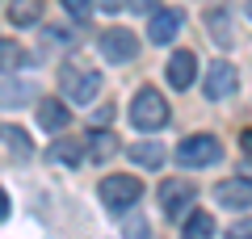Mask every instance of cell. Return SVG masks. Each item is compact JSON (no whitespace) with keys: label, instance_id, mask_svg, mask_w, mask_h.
I'll list each match as a JSON object with an SVG mask.
<instances>
[{"label":"cell","instance_id":"obj_1","mask_svg":"<svg viewBox=\"0 0 252 239\" xmlns=\"http://www.w3.org/2000/svg\"><path fill=\"white\" fill-rule=\"evenodd\" d=\"M59 84H63V97H67V101H76V105H93L97 92H101V71L67 63V67L59 71Z\"/></svg>","mask_w":252,"mask_h":239},{"label":"cell","instance_id":"obj_2","mask_svg":"<svg viewBox=\"0 0 252 239\" xmlns=\"http://www.w3.org/2000/svg\"><path fill=\"white\" fill-rule=\"evenodd\" d=\"M130 122H135L139 130H160V126L168 122V101L156 89H139L135 101H130Z\"/></svg>","mask_w":252,"mask_h":239},{"label":"cell","instance_id":"obj_3","mask_svg":"<svg viewBox=\"0 0 252 239\" xmlns=\"http://www.w3.org/2000/svg\"><path fill=\"white\" fill-rule=\"evenodd\" d=\"M219 155H223V143H219L215 134H189L177 147V164H185V168H206Z\"/></svg>","mask_w":252,"mask_h":239},{"label":"cell","instance_id":"obj_4","mask_svg":"<svg viewBox=\"0 0 252 239\" xmlns=\"http://www.w3.org/2000/svg\"><path fill=\"white\" fill-rule=\"evenodd\" d=\"M139 197H143V185L135 177H105L101 180V202H105V210H130Z\"/></svg>","mask_w":252,"mask_h":239},{"label":"cell","instance_id":"obj_5","mask_svg":"<svg viewBox=\"0 0 252 239\" xmlns=\"http://www.w3.org/2000/svg\"><path fill=\"white\" fill-rule=\"evenodd\" d=\"M235 89H240V80H235V67H231L227 59H219V63H210V67H206V80H202V92H206L210 101H227Z\"/></svg>","mask_w":252,"mask_h":239},{"label":"cell","instance_id":"obj_6","mask_svg":"<svg viewBox=\"0 0 252 239\" xmlns=\"http://www.w3.org/2000/svg\"><path fill=\"white\" fill-rule=\"evenodd\" d=\"M193 197H198V189L189 185V180H181V177H172V180H164V185H160V206H164L168 218H181V214L189 210Z\"/></svg>","mask_w":252,"mask_h":239},{"label":"cell","instance_id":"obj_7","mask_svg":"<svg viewBox=\"0 0 252 239\" xmlns=\"http://www.w3.org/2000/svg\"><path fill=\"white\" fill-rule=\"evenodd\" d=\"M101 55H105L109 63H130L139 55V38L130 34V30H105V34H101Z\"/></svg>","mask_w":252,"mask_h":239},{"label":"cell","instance_id":"obj_8","mask_svg":"<svg viewBox=\"0 0 252 239\" xmlns=\"http://www.w3.org/2000/svg\"><path fill=\"white\" fill-rule=\"evenodd\" d=\"M215 202L227 206V210H252V180H244V177L219 180L215 185Z\"/></svg>","mask_w":252,"mask_h":239},{"label":"cell","instance_id":"obj_9","mask_svg":"<svg viewBox=\"0 0 252 239\" xmlns=\"http://www.w3.org/2000/svg\"><path fill=\"white\" fill-rule=\"evenodd\" d=\"M177 30H181V13L177 9H156L152 13V26H147V38H152L156 46H164V42L177 38Z\"/></svg>","mask_w":252,"mask_h":239},{"label":"cell","instance_id":"obj_10","mask_svg":"<svg viewBox=\"0 0 252 239\" xmlns=\"http://www.w3.org/2000/svg\"><path fill=\"white\" fill-rule=\"evenodd\" d=\"M164 71H168V84H172V89H189V84H193V71H198V59H193L189 51H177Z\"/></svg>","mask_w":252,"mask_h":239},{"label":"cell","instance_id":"obj_11","mask_svg":"<svg viewBox=\"0 0 252 239\" xmlns=\"http://www.w3.org/2000/svg\"><path fill=\"white\" fill-rule=\"evenodd\" d=\"M46 159L59 164V168H76V164L84 159V143L80 139H55L51 151H46Z\"/></svg>","mask_w":252,"mask_h":239},{"label":"cell","instance_id":"obj_12","mask_svg":"<svg viewBox=\"0 0 252 239\" xmlns=\"http://www.w3.org/2000/svg\"><path fill=\"white\" fill-rule=\"evenodd\" d=\"M38 122H42V130H67V101H38Z\"/></svg>","mask_w":252,"mask_h":239},{"label":"cell","instance_id":"obj_13","mask_svg":"<svg viewBox=\"0 0 252 239\" xmlns=\"http://www.w3.org/2000/svg\"><path fill=\"white\" fill-rule=\"evenodd\" d=\"M26 101H34V84H26V80H0V109H17Z\"/></svg>","mask_w":252,"mask_h":239},{"label":"cell","instance_id":"obj_14","mask_svg":"<svg viewBox=\"0 0 252 239\" xmlns=\"http://www.w3.org/2000/svg\"><path fill=\"white\" fill-rule=\"evenodd\" d=\"M206 26H210V38H215L219 46H231V42H235V30H231L227 9H210V13H206Z\"/></svg>","mask_w":252,"mask_h":239},{"label":"cell","instance_id":"obj_15","mask_svg":"<svg viewBox=\"0 0 252 239\" xmlns=\"http://www.w3.org/2000/svg\"><path fill=\"white\" fill-rule=\"evenodd\" d=\"M42 17V0H9V21L13 26H34Z\"/></svg>","mask_w":252,"mask_h":239},{"label":"cell","instance_id":"obj_16","mask_svg":"<svg viewBox=\"0 0 252 239\" xmlns=\"http://www.w3.org/2000/svg\"><path fill=\"white\" fill-rule=\"evenodd\" d=\"M130 159H135L139 168H160L164 164V147L160 143H135V147H130Z\"/></svg>","mask_w":252,"mask_h":239},{"label":"cell","instance_id":"obj_17","mask_svg":"<svg viewBox=\"0 0 252 239\" xmlns=\"http://www.w3.org/2000/svg\"><path fill=\"white\" fill-rule=\"evenodd\" d=\"M185 239H215V218H210V214H189Z\"/></svg>","mask_w":252,"mask_h":239},{"label":"cell","instance_id":"obj_18","mask_svg":"<svg viewBox=\"0 0 252 239\" xmlns=\"http://www.w3.org/2000/svg\"><path fill=\"white\" fill-rule=\"evenodd\" d=\"M89 151H93V159H109L118 151V139L109 130H97V134H93V143H89Z\"/></svg>","mask_w":252,"mask_h":239},{"label":"cell","instance_id":"obj_19","mask_svg":"<svg viewBox=\"0 0 252 239\" xmlns=\"http://www.w3.org/2000/svg\"><path fill=\"white\" fill-rule=\"evenodd\" d=\"M26 63V51L17 42H0V71H17Z\"/></svg>","mask_w":252,"mask_h":239},{"label":"cell","instance_id":"obj_20","mask_svg":"<svg viewBox=\"0 0 252 239\" xmlns=\"http://www.w3.org/2000/svg\"><path fill=\"white\" fill-rule=\"evenodd\" d=\"M0 139L9 143V147L17 151V155H30V151H34V147H30V139H26V130H21V126H0Z\"/></svg>","mask_w":252,"mask_h":239},{"label":"cell","instance_id":"obj_21","mask_svg":"<svg viewBox=\"0 0 252 239\" xmlns=\"http://www.w3.org/2000/svg\"><path fill=\"white\" fill-rule=\"evenodd\" d=\"M63 9L72 13L76 21H89L93 17V0H63Z\"/></svg>","mask_w":252,"mask_h":239},{"label":"cell","instance_id":"obj_22","mask_svg":"<svg viewBox=\"0 0 252 239\" xmlns=\"http://www.w3.org/2000/svg\"><path fill=\"white\" fill-rule=\"evenodd\" d=\"M126 239H147V222L135 214V222H126Z\"/></svg>","mask_w":252,"mask_h":239},{"label":"cell","instance_id":"obj_23","mask_svg":"<svg viewBox=\"0 0 252 239\" xmlns=\"http://www.w3.org/2000/svg\"><path fill=\"white\" fill-rule=\"evenodd\" d=\"M227 239H252V218L235 222V227H231V235H227Z\"/></svg>","mask_w":252,"mask_h":239},{"label":"cell","instance_id":"obj_24","mask_svg":"<svg viewBox=\"0 0 252 239\" xmlns=\"http://www.w3.org/2000/svg\"><path fill=\"white\" fill-rule=\"evenodd\" d=\"M135 13H156V0H126Z\"/></svg>","mask_w":252,"mask_h":239},{"label":"cell","instance_id":"obj_25","mask_svg":"<svg viewBox=\"0 0 252 239\" xmlns=\"http://www.w3.org/2000/svg\"><path fill=\"white\" fill-rule=\"evenodd\" d=\"M97 4H101L105 13H118V9H126V0H97Z\"/></svg>","mask_w":252,"mask_h":239},{"label":"cell","instance_id":"obj_26","mask_svg":"<svg viewBox=\"0 0 252 239\" xmlns=\"http://www.w3.org/2000/svg\"><path fill=\"white\" fill-rule=\"evenodd\" d=\"M240 143H244V151H248V155H252V126H248V130L240 134Z\"/></svg>","mask_w":252,"mask_h":239},{"label":"cell","instance_id":"obj_27","mask_svg":"<svg viewBox=\"0 0 252 239\" xmlns=\"http://www.w3.org/2000/svg\"><path fill=\"white\" fill-rule=\"evenodd\" d=\"M4 214H9V193L0 189V218H4Z\"/></svg>","mask_w":252,"mask_h":239},{"label":"cell","instance_id":"obj_28","mask_svg":"<svg viewBox=\"0 0 252 239\" xmlns=\"http://www.w3.org/2000/svg\"><path fill=\"white\" fill-rule=\"evenodd\" d=\"M248 17H252V0H248Z\"/></svg>","mask_w":252,"mask_h":239}]
</instances>
